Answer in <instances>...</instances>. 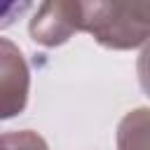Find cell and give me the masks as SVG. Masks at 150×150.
I'll return each instance as SVG.
<instances>
[{
	"mask_svg": "<svg viewBox=\"0 0 150 150\" xmlns=\"http://www.w3.org/2000/svg\"><path fill=\"white\" fill-rule=\"evenodd\" d=\"M80 14L82 30L94 35L101 47L136 49L150 40V30L138 26L120 0H80Z\"/></svg>",
	"mask_w": 150,
	"mask_h": 150,
	"instance_id": "1",
	"label": "cell"
},
{
	"mask_svg": "<svg viewBox=\"0 0 150 150\" xmlns=\"http://www.w3.org/2000/svg\"><path fill=\"white\" fill-rule=\"evenodd\" d=\"M77 30H82L80 0H42L28 23L30 40L42 47L66 45Z\"/></svg>",
	"mask_w": 150,
	"mask_h": 150,
	"instance_id": "2",
	"label": "cell"
},
{
	"mask_svg": "<svg viewBox=\"0 0 150 150\" xmlns=\"http://www.w3.org/2000/svg\"><path fill=\"white\" fill-rule=\"evenodd\" d=\"M0 87H2V120L23 112L28 103L30 73L21 49L7 38L0 40Z\"/></svg>",
	"mask_w": 150,
	"mask_h": 150,
	"instance_id": "3",
	"label": "cell"
},
{
	"mask_svg": "<svg viewBox=\"0 0 150 150\" xmlns=\"http://www.w3.org/2000/svg\"><path fill=\"white\" fill-rule=\"evenodd\" d=\"M117 150H150V108L129 110L117 124Z\"/></svg>",
	"mask_w": 150,
	"mask_h": 150,
	"instance_id": "4",
	"label": "cell"
},
{
	"mask_svg": "<svg viewBox=\"0 0 150 150\" xmlns=\"http://www.w3.org/2000/svg\"><path fill=\"white\" fill-rule=\"evenodd\" d=\"M0 150H49V145L40 134L21 129V131H5L0 138Z\"/></svg>",
	"mask_w": 150,
	"mask_h": 150,
	"instance_id": "5",
	"label": "cell"
},
{
	"mask_svg": "<svg viewBox=\"0 0 150 150\" xmlns=\"http://www.w3.org/2000/svg\"><path fill=\"white\" fill-rule=\"evenodd\" d=\"M124 5V9L129 12V16L143 26L145 30H150V0H120Z\"/></svg>",
	"mask_w": 150,
	"mask_h": 150,
	"instance_id": "6",
	"label": "cell"
},
{
	"mask_svg": "<svg viewBox=\"0 0 150 150\" xmlns=\"http://www.w3.org/2000/svg\"><path fill=\"white\" fill-rule=\"evenodd\" d=\"M30 7V0H5L2 2V28H7L14 19H19Z\"/></svg>",
	"mask_w": 150,
	"mask_h": 150,
	"instance_id": "7",
	"label": "cell"
},
{
	"mask_svg": "<svg viewBox=\"0 0 150 150\" xmlns=\"http://www.w3.org/2000/svg\"><path fill=\"white\" fill-rule=\"evenodd\" d=\"M138 82H141L143 91L150 96V40L145 42V47L138 56Z\"/></svg>",
	"mask_w": 150,
	"mask_h": 150,
	"instance_id": "8",
	"label": "cell"
}]
</instances>
